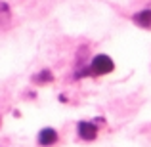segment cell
<instances>
[{
  "mask_svg": "<svg viewBox=\"0 0 151 147\" xmlns=\"http://www.w3.org/2000/svg\"><path fill=\"white\" fill-rule=\"evenodd\" d=\"M52 80H54V75H52L50 69H42L40 73H37L33 77V82H35V84H50Z\"/></svg>",
  "mask_w": 151,
  "mask_h": 147,
  "instance_id": "5b68a950",
  "label": "cell"
},
{
  "mask_svg": "<svg viewBox=\"0 0 151 147\" xmlns=\"http://www.w3.org/2000/svg\"><path fill=\"white\" fill-rule=\"evenodd\" d=\"M55 141H58V132H55L54 128H42L40 132H38V143L42 147H50V145H54Z\"/></svg>",
  "mask_w": 151,
  "mask_h": 147,
  "instance_id": "3957f363",
  "label": "cell"
},
{
  "mask_svg": "<svg viewBox=\"0 0 151 147\" xmlns=\"http://www.w3.org/2000/svg\"><path fill=\"white\" fill-rule=\"evenodd\" d=\"M88 67H90V75H94V77H101V75L113 73L115 63H113V59H111L109 55L98 54V55H94V59L90 61Z\"/></svg>",
  "mask_w": 151,
  "mask_h": 147,
  "instance_id": "6da1fadb",
  "label": "cell"
},
{
  "mask_svg": "<svg viewBox=\"0 0 151 147\" xmlns=\"http://www.w3.org/2000/svg\"><path fill=\"white\" fill-rule=\"evenodd\" d=\"M8 4H4V2H0V14H8Z\"/></svg>",
  "mask_w": 151,
  "mask_h": 147,
  "instance_id": "8992f818",
  "label": "cell"
},
{
  "mask_svg": "<svg viewBox=\"0 0 151 147\" xmlns=\"http://www.w3.org/2000/svg\"><path fill=\"white\" fill-rule=\"evenodd\" d=\"M98 124H103V118H96V120H81L77 124V132L81 140L92 141L98 136Z\"/></svg>",
  "mask_w": 151,
  "mask_h": 147,
  "instance_id": "7a4b0ae2",
  "label": "cell"
},
{
  "mask_svg": "<svg viewBox=\"0 0 151 147\" xmlns=\"http://www.w3.org/2000/svg\"><path fill=\"white\" fill-rule=\"evenodd\" d=\"M132 21L136 23V25L144 27V29H149L151 27V10H142V11H138V14H134Z\"/></svg>",
  "mask_w": 151,
  "mask_h": 147,
  "instance_id": "277c9868",
  "label": "cell"
}]
</instances>
